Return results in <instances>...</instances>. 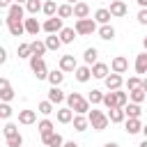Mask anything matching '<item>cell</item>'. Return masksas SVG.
Instances as JSON below:
<instances>
[{
  "mask_svg": "<svg viewBox=\"0 0 147 147\" xmlns=\"http://www.w3.org/2000/svg\"><path fill=\"white\" fill-rule=\"evenodd\" d=\"M85 117H87V124H90L94 131H106V129H108V124H110L103 110H94V108H92V110H87V115H85Z\"/></svg>",
  "mask_w": 147,
  "mask_h": 147,
  "instance_id": "1",
  "label": "cell"
},
{
  "mask_svg": "<svg viewBox=\"0 0 147 147\" xmlns=\"http://www.w3.org/2000/svg\"><path fill=\"white\" fill-rule=\"evenodd\" d=\"M74 32L76 34H80V37H87V34H92V32H96V23L87 16V18H78L76 21V25H74Z\"/></svg>",
  "mask_w": 147,
  "mask_h": 147,
  "instance_id": "2",
  "label": "cell"
},
{
  "mask_svg": "<svg viewBox=\"0 0 147 147\" xmlns=\"http://www.w3.org/2000/svg\"><path fill=\"white\" fill-rule=\"evenodd\" d=\"M30 69H32V74L37 76V80H46V76H48V69H46V62H44V57L30 55Z\"/></svg>",
  "mask_w": 147,
  "mask_h": 147,
  "instance_id": "3",
  "label": "cell"
},
{
  "mask_svg": "<svg viewBox=\"0 0 147 147\" xmlns=\"http://www.w3.org/2000/svg\"><path fill=\"white\" fill-rule=\"evenodd\" d=\"M126 96L131 99V103H142L147 99V80H140V85L133 87V90H129Z\"/></svg>",
  "mask_w": 147,
  "mask_h": 147,
  "instance_id": "4",
  "label": "cell"
},
{
  "mask_svg": "<svg viewBox=\"0 0 147 147\" xmlns=\"http://www.w3.org/2000/svg\"><path fill=\"white\" fill-rule=\"evenodd\" d=\"M62 28H64V25H62V18H57V16L46 18V21H44V25H41V30H44V32H48V34H57Z\"/></svg>",
  "mask_w": 147,
  "mask_h": 147,
  "instance_id": "5",
  "label": "cell"
},
{
  "mask_svg": "<svg viewBox=\"0 0 147 147\" xmlns=\"http://www.w3.org/2000/svg\"><path fill=\"white\" fill-rule=\"evenodd\" d=\"M126 11H129V7H126V2H124V0H113V2H110V9H108V14H110V16L122 18V16H126Z\"/></svg>",
  "mask_w": 147,
  "mask_h": 147,
  "instance_id": "6",
  "label": "cell"
},
{
  "mask_svg": "<svg viewBox=\"0 0 147 147\" xmlns=\"http://www.w3.org/2000/svg\"><path fill=\"white\" fill-rule=\"evenodd\" d=\"M71 16L78 21V18H87L90 16V5L87 2H83V0H78L76 5H71Z\"/></svg>",
  "mask_w": 147,
  "mask_h": 147,
  "instance_id": "7",
  "label": "cell"
},
{
  "mask_svg": "<svg viewBox=\"0 0 147 147\" xmlns=\"http://www.w3.org/2000/svg\"><path fill=\"white\" fill-rule=\"evenodd\" d=\"M108 69H110L113 74H119V76H122V74L129 69V60H126L124 55H117V57H113V62H110Z\"/></svg>",
  "mask_w": 147,
  "mask_h": 147,
  "instance_id": "8",
  "label": "cell"
},
{
  "mask_svg": "<svg viewBox=\"0 0 147 147\" xmlns=\"http://www.w3.org/2000/svg\"><path fill=\"white\" fill-rule=\"evenodd\" d=\"M76 67H78V62H76L74 55H62V57H60V71H62V74H74Z\"/></svg>",
  "mask_w": 147,
  "mask_h": 147,
  "instance_id": "9",
  "label": "cell"
},
{
  "mask_svg": "<svg viewBox=\"0 0 147 147\" xmlns=\"http://www.w3.org/2000/svg\"><path fill=\"white\" fill-rule=\"evenodd\" d=\"M103 85L108 87V92H113V90H119V87L124 85V78H122L119 74H108V76L103 78Z\"/></svg>",
  "mask_w": 147,
  "mask_h": 147,
  "instance_id": "10",
  "label": "cell"
},
{
  "mask_svg": "<svg viewBox=\"0 0 147 147\" xmlns=\"http://www.w3.org/2000/svg\"><path fill=\"white\" fill-rule=\"evenodd\" d=\"M122 113H124L126 119H140V117H142V108H140V103H126V106L122 108Z\"/></svg>",
  "mask_w": 147,
  "mask_h": 147,
  "instance_id": "11",
  "label": "cell"
},
{
  "mask_svg": "<svg viewBox=\"0 0 147 147\" xmlns=\"http://www.w3.org/2000/svg\"><path fill=\"white\" fill-rule=\"evenodd\" d=\"M90 74H92V78L103 80V78L110 74V69H108V64H103V62H94V64L90 67Z\"/></svg>",
  "mask_w": 147,
  "mask_h": 147,
  "instance_id": "12",
  "label": "cell"
},
{
  "mask_svg": "<svg viewBox=\"0 0 147 147\" xmlns=\"http://www.w3.org/2000/svg\"><path fill=\"white\" fill-rule=\"evenodd\" d=\"M41 140H44V145L46 147H62V136L60 133H55V131H51V133H46V136H41Z\"/></svg>",
  "mask_w": 147,
  "mask_h": 147,
  "instance_id": "13",
  "label": "cell"
},
{
  "mask_svg": "<svg viewBox=\"0 0 147 147\" xmlns=\"http://www.w3.org/2000/svg\"><path fill=\"white\" fill-rule=\"evenodd\" d=\"M23 30L28 32V34H39V30H41V23L37 21V18H23Z\"/></svg>",
  "mask_w": 147,
  "mask_h": 147,
  "instance_id": "14",
  "label": "cell"
},
{
  "mask_svg": "<svg viewBox=\"0 0 147 147\" xmlns=\"http://www.w3.org/2000/svg\"><path fill=\"white\" fill-rule=\"evenodd\" d=\"M18 122L21 124H34L37 122V110H30V108L18 110Z\"/></svg>",
  "mask_w": 147,
  "mask_h": 147,
  "instance_id": "15",
  "label": "cell"
},
{
  "mask_svg": "<svg viewBox=\"0 0 147 147\" xmlns=\"http://www.w3.org/2000/svg\"><path fill=\"white\" fill-rule=\"evenodd\" d=\"M23 14H25V9L21 7V5H9L7 7V18H11V21H23Z\"/></svg>",
  "mask_w": 147,
  "mask_h": 147,
  "instance_id": "16",
  "label": "cell"
},
{
  "mask_svg": "<svg viewBox=\"0 0 147 147\" xmlns=\"http://www.w3.org/2000/svg\"><path fill=\"white\" fill-rule=\"evenodd\" d=\"M7 28H9V34L11 37H21L25 30H23V21H11V18H5Z\"/></svg>",
  "mask_w": 147,
  "mask_h": 147,
  "instance_id": "17",
  "label": "cell"
},
{
  "mask_svg": "<svg viewBox=\"0 0 147 147\" xmlns=\"http://www.w3.org/2000/svg\"><path fill=\"white\" fill-rule=\"evenodd\" d=\"M78 34L74 32V28H62L60 32H57V39H60V44H74V39H76Z\"/></svg>",
  "mask_w": 147,
  "mask_h": 147,
  "instance_id": "18",
  "label": "cell"
},
{
  "mask_svg": "<svg viewBox=\"0 0 147 147\" xmlns=\"http://www.w3.org/2000/svg\"><path fill=\"white\" fill-rule=\"evenodd\" d=\"M46 80L51 83V87H60V85L64 83V74H62L60 69H53V71H48V76H46Z\"/></svg>",
  "mask_w": 147,
  "mask_h": 147,
  "instance_id": "19",
  "label": "cell"
},
{
  "mask_svg": "<svg viewBox=\"0 0 147 147\" xmlns=\"http://www.w3.org/2000/svg\"><path fill=\"white\" fill-rule=\"evenodd\" d=\"M110 18H113V16L108 14V9H106V7H99V9L94 11V18H92V21L99 23V25H106V23H110Z\"/></svg>",
  "mask_w": 147,
  "mask_h": 147,
  "instance_id": "20",
  "label": "cell"
},
{
  "mask_svg": "<svg viewBox=\"0 0 147 147\" xmlns=\"http://www.w3.org/2000/svg\"><path fill=\"white\" fill-rule=\"evenodd\" d=\"M96 32H99V37H101L103 41H113V39H115V28H113L110 23H106V25L96 28Z\"/></svg>",
  "mask_w": 147,
  "mask_h": 147,
  "instance_id": "21",
  "label": "cell"
},
{
  "mask_svg": "<svg viewBox=\"0 0 147 147\" xmlns=\"http://www.w3.org/2000/svg\"><path fill=\"white\" fill-rule=\"evenodd\" d=\"M74 76H76V80H78V83H87V80L92 78V74H90V67H87V64L76 67V69H74Z\"/></svg>",
  "mask_w": 147,
  "mask_h": 147,
  "instance_id": "22",
  "label": "cell"
},
{
  "mask_svg": "<svg viewBox=\"0 0 147 147\" xmlns=\"http://www.w3.org/2000/svg\"><path fill=\"white\" fill-rule=\"evenodd\" d=\"M64 96H67V94H64L60 87H51V90H48V99H46V101H51V103L55 106V103H62V101H64Z\"/></svg>",
  "mask_w": 147,
  "mask_h": 147,
  "instance_id": "23",
  "label": "cell"
},
{
  "mask_svg": "<svg viewBox=\"0 0 147 147\" xmlns=\"http://www.w3.org/2000/svg\"><path fill=\"white\" fill-rule=\"evenodd\" d=\"M124 129H126L129 136H136V133L142 131V122H140V119H126V122H124Z\"/></svg>",
  "mask_w": 147,
  "mask_h": 147,
  "instance_id": "24",
  "label": "cell"
},
{
  "mask_svg": "<svg viewBox=\"0 0 147 147\" xmlns=\"http://www.w3.org/2000/svg\"><path fill=\"white\" fill-rule=\"evenodd\" d=\"M71 122H74V129H76L78 133L87 131V126H90V124H87V117H85V115H74V117H71Z\"/></svg>",
  "mask_w": 147,
  "mask_h": 147,
  "instance_id": "25",
  "label": "cell"
},
{
  "mask_svg": "<svg viewBox=\"0 0 147 147\" xmlns=\"http://www.w3.org/2000/svg\"><path fill=\"white\" fill-rule=\"evenodd\" d=\"M96 57H99V51H96L94 46L85 48V53H83V60H85V64H87V67H92V64L96 62Z\"/></svg>",
  "mask_w": 147,
  "mask_h": 147,
  "instance_id": "26",
  "label": "cell"
},
{
  "mask_svg": "<svg viewBox=\"0 0 147 147\" xmlns=\"http://www.w3.org/2000/svg\"><path fill=\"white\" fill-rule=\"evenodd\" d=\"M108 122H113V124H119V122H124L126 117H124V113H122V108H110L108 110Z\"/></svg>",
  "mask_w": 147,
  "mask_h": 147,
  "instance_id": "27",
  "label": "cell"
},
{
  "mask_svg": "<svg viewBox=\"0 0 147 147\" xmlns=\"http://www.w3.org/2000/svg\"><path fill=\"white\" fill-rule=\"evenodd\" d=\"M30 53H32V55H37V57H44V53H46V46H44V41H39V39L30 41Z\"/></svg>",
  "mask_w": 147,
  "mask_h": 147,
  "instance_id": "28",
  "label": "cell"
},
{
  "mask_svg": "<svg viewBox=\"0 0 147 147\" xmlns=\"http://www.w3.org/2000/svg\"><path fill=\"white\" fill-rule=\"evenodd\" d=\"M136 74H147V53H140L136 57Z\"/></svg>",
  "mask_w": 147,
  "mask_h": 147,
  "instance_id": "29",
  "label": "cell"
},
{
  "mask_svg": "<svg viewBox=\"0 0 147 147\" xmlns=\"http://www.w3.org/2000/svg\"><path fill=\"white\" fill-rule=\"evenodd\" d=\"M55 117H57L60 124H69L71 117H74V113H71L69 108H60V110H55Z\"/></svg>",
  "mask_w": 147,
  "mask_h": 147,
  "instance_id": "30",
  "label": "cell"
},
{
  "mask_svg": "<svg viewBox=\"0 0 147 147\" xmlns=\"http://www.w3.org/2000/svg\"><path fill=\"white\" fill-rule=\"evenodd\" d=\"M37 131H39L41 136H46V133L55 131V126H53V122H51V119H39V122H37Z\"/></svg>",
  "mask_w": 147,
  "mask_h": 147,
  "instance_id": "31",
  "label": "cell"
},
{
  "mask_svg": "<svg viewBox=\"0 0 147 147\" xmlns=\"http://www.w3.org/2000/svg\"><path fill=\"white\" fill-rule=\"evenodd\" d=\"M41 11L51 18V16H55V11H57V5H55V0H46V2H41Z\"/></svg>",
  "mask_w": 147,
  "mask_h": 147,
  "instance_id": "32",
  "label": "cell"
},
{
  "mask_svg": "<svg viewBox=\"0 0 147 147\" xmlns=\"http://www.w3.org/2000/svg\"><path fill=\"white\" fill-rule=\"evenodd\" d=\"M44 46H46V51H57L62 44H60L57 34H48V37H46V41H44Z\"/></svg>",
  "mask_w": 147,
  "mask_h": 147,
  "instance_id": "33",
  "label": "cell"
},
{
  "mask_svg": "<svg viewBox=\"0 0 147 147\" xmlns=\"http://www.w3.org/2000/svg\"><path fill=\"white\" fill-rule=\"evenodd\" d=\"M55 16H57V18H62V21H64V18H71V5H67V2H64V5H57Z\"/></svg>",
  "mask_w": 147,
  "mask_h": 147,
  "instance_id": "34",
  "label": "cell"
},
{
  "mask_svg": "<svg viewBox=\"0 0 147 147\" xmlns=\"http://www.w3.org/2000/svg\"><path fill=\"white\" fill-rule=\"evenodd\" d=\"M101 103L110 110V108H117V99H115V92H106L103 94V99H101Z\"/></svg>",
  "mask_w": 147,
  "mask_h": 147,
  "instance_id": "35",
  "label": "cell"
},
{
  "mask_svg": "<svg viewBox=\"0 0 147 147\" xmlns=\"http://www.w3.org/2000/svg\"><path fill=\"white\" fill-rule=\"evenodd\" d=\"M71 110H74V115H87V110H90V103H87V99H80V101H78V103L71 108Z\"/></svg>",
  "mask_w": 147,
  "mask_h": 147,
  "instance_id": "36",
  "label": "cell"
},
{
  "mask_svg": "<svg viewBox=\"0 0 147 147\" xmlns=\"http://www.w3.org/2000/svg\"><path fill=\"white\" fill-rule=\"evenodd\" d=\"M25 11L37 16V11H41V2L39 0H25Z\"/></svg>",
  "mask_w": 147,
  "mask_h": 147,
  "instance_id": "37",
  "label": "cell"
},
{
  "mask_svg": "<svg viewBox=\"0 0 147 147\" xmlns=\"http://www.w3.org/2000/svg\"><path fill=\"white\" fill-rule=\"evenodd\" d=\"M101 99H103V92H101V90H92V92L87 94V103H90V106L101 103Z\"/></svg>",
  "mask_w": 147,
  "mask_h": 147,
  "instance_id": "38",
  "label": "cell"
},
{
  "mask_svg": "<svg viewBox=\"0 0 147 147\" xmlns=\"http://www.w3.org/2000/svg\"><path fill=\"white\" fill-rule=\"evenodd\" d=\"M113 92H115V99H117V108H124V106L129 103L126 92H122V87H119V90H113Z\"/></svg>",
  "mask_w": 147,
  "mask_h": 147,
  "instance_id": "39",
  "label": "cell"
},
{
  "mask_svg": "<svg viewBox=\"0 0 147 147\" xmlns=\"http://www.w3.org/2000/svg\"><path fill=\"white\" fill-rule=\"evenodd\" d=\"M53 108H55V106H53L51 101H39V103H37V113H41V115H51Z\"/></svg>",
  "mask_w": 147,
  "mask_h": 147,
  "instance_id": "40",
  "label": "cell"
},
{
  "mask_svg": "<svg viewBox=\"0 0 147 147\" xmlns=\"http://www.w3.org/2000/svg\"><path fill=\"white\" fill-rule=\"evenodd\" d=\"M21 145H23V136H21V133L7 136V147H21Z\"/></svg>",
  "mask_w": 147,
  "mask_h": 147,
  "instance_id": "41",
  "label": "cell"
},
{
  "mask_svg": "<svg viewBox=\"0 0 147 147\" xmlns=\"http://www.w3.org/2000/svg\"><path fill=\"white\" fill-rule=\"evenodd\" d=\"M11 115H14V108H11L9 103H2V101H0V119H9Z\"/></svg>",
  "mask_w": 147,
  "mask_h": 147,
  "instance_id": "42",
  "label": "cell"
},
{
  "mask_svg": "<svg viewBox=\"0 0 147 147\" xmlns=\"http://www.w3.org/2000/svg\"><path fill=\"white\" fill-rule=\"evenodd\" d=\"M16 55H18V57H30V55H32V53H30V44H28V41L18 44V48H16Z\"/></svg>",
  "mask_w": 147,
  "mask_h": 147,
  "instance_id": "43",
  "label": "cell"
},
{
  "mask_svg": "<svg viewBox=\"0 0 147 147\" xmlns=\"http://www.w3.org/2000/svg\"><path fill=\"white\" fill-rule=\"evenodd\" d=\"M14 96H16V92H14L11 87H7V90H2V92H0V101H2V103H9Z\"/></svg>",
  "mask_w": 147,
  "mask_h": 147,
  "instance_id": "44",
  "label": "cell"
},
{
  "mask_svg": "<svg viewBox=\"0 0 147 147\" xmlns=\"http://www.w3.org/2000/svg\"><path fill=\"white\" fill-rule=\"evenodd\" d=\"M2 133H5V138H7V136H14V133H18V126H16L14 122H7L5 129H2Z\"/></svg>",
  "mask_w": 147,
  "mask_h": 147,
  "instance_id": "45",
  "label": "cell"
},
{
  "mask_svg": "<svg viewBox=\"0 0 147 147\" xmlns=\"http://www.w3.org/2000/svg\"><path fill=\"white\" fill-rule=\"evenodd\" d=\"M140 80H142L140 76H131V78L126 80V87H129V90H133V87H138V85H140Z\"/></svg>",
  "mask_w": 147,
  "mask_h": 147,
  "instance_id": "46",
  "label": "cell"
},
{
  "mask_svg": "<svg viewBox=\"0 0 147 147\" xmlns=\"http://www.w3.org/2000/svg\"><path fill=\"white\" fill-rule=\"evenodd\" d=\"M136 18H138V23H140V25H147V9H140Z\"/></svg>",
  "mask_w": 147,
  "mask_h": 147,
  "instance_id": "47",
  "label": "cell"
},
{
  "mask_svg": "<svg viewBox=\"0 0 147 147\" xmlns=\"http://www.w3.org/2000/svg\"><path fill=\"white\" fill-rule=\"evenodd\" d=\"M7 87H11V85H9V80H7V78H0V92H2V90H7Z\"/></svg>",
  "mask_w": 147,
  "mask_h": 147,
  "instance_id": "48",
  "label": "cell"
},
{
  "mask_svg": "<svg viewBox=\"0 0 147 147\" xmlns=\"http://www.w3.org/2000/svg\"><path fill=\"white\" fill-rule=\"evenodd\" d=\"M5 62H7V51L0 46V64H5Z\"/></svg>",
  "mask_w": 147,
  "mask_h": 147,
  "instance_id": "49",
  "label": "cell"
},
{
  "mask_svg": "<svg viewBox=\"0 0 147 147\" xmlns=\"http://www.w3.org/2000/svg\"><path fill=\"white\" fill-rule=\"evenodd\" d=\"M11 5V0H0V9H7Z\"/></svg>",
  "mask_w": 147,
  "mask_h": 147,
  "instance_id": "50",
  "label": "cell"
},
{
  "mask_svg": "<svg viewBox=\"0 0 147 147\" xmlns=\"http://www.w3.org/2000/svg\"><path fill=\"white\" fill-rule=\"evenodd\" d=\"M62 147H78V142H74V140H69V142H62Z\"/></svg>",
  "mask_w": 147,
  "mask_h": 147,
  "instance_id": "51",
  "label": "cell"
},
{
  "mask_svg": "<svg viewBox=\"0 0 147 147\" xmlns=\"http://www.w3.org/2000/svg\"><path fill=\"white\" fill-rule=\"evenodd\" d=\"M136 2L140 5V9H145V7H147V0H136Z\"/></svg>",
  "mask_w": 147,
  "mask_h": 147,
  "instance_id": "52",
  "label": "cell"
},
{
  "mask_svg": "<svg viewBox=\"0 0 147 147\" xmlns=\"http://www.w3.org/2000/svg\"><path fill=\"white\" fill-rule=\"evenodd\" d=\"M103 147H119V145H117V142H106Z\"/></svg>",
  "mask_w": 147,
  "mask_h": 147,
  "instance_id": "53",
  "label": "cell"
},
{
  "mask_svg": "<svg viewBox=\"0 0 147 147\" xmlns=\"http://www.w3.org/2000/svg\"><path fill=\"white\" fill-rule=\"evenodd\" d=\"M138 147H147V140H142V142H140V145H138Z\"/></svg>",
  "mask_w": 147,
  "mask_h": 147,
  "instance_id": "54",
  "label": "cell"
},
{
  "mask_svg": "<svg viewBox=\"0 0 147 147\" xmlns=\"http://www.w3.org/2000/svg\"><path fill=\"white\" fill-rule=\"evenodd\" d=\"M11 2H14V5H21V2H25V0H11Z\"/></svg>",
  "mask_w": 147,
  "mask_h": 147,
  "instance_id": "55",
  "label": "cell"
},
{
  "mask_svg": "<svg viewBox=\"0 0 147 147\" xmlns=\"http://www.w3.org/2000/svg\"><path fill=\"white\" fill-rule=\"evenodd\" d=\"M76 2H78V0H67V5H76Z\"/></svg>",
  "mask_w": 147,
  "mask_h": 147,
  "instance_id": "56",
  "label": "cell"
},
{
  "mask_svg": "<svg viewBox=\"0 0 147 147\" xmlns=\"http://www.w3.org/2000/svg\"><path fill=\"white\" fill-rule=\"evenodd\" d=\"M2 23H5V18H0V28H2Z\"/></svg>",
  "mask_w": 147,
  "mask_h": 147,
  "instance_id": "57",
  "label": "cell"
},
{
  "mask_svg": "<svg viewBox=\"0 0 147 147\" xmlns=\"http://www.w3.org/2000/svg\"><path fill=\"white\" fill-rule=\"evenodd\" d=\"M96 2H103V0H96Z\"/></svg>",
  "mask_w": 147,
  "mask_h": 147,
  "instance_id": "58",
  "label": "cell"
}]
</instances>
